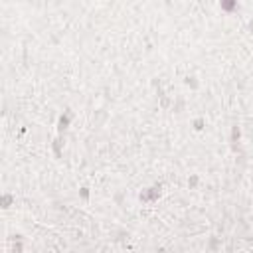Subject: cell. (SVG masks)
Instances as JSON below:
<instances>
[{
  "instance_id": "obj_7",
  "label": "cell",
  "mask_w": 253,
  "mask_h": 253,
  "mask_svg": "<svg viewBox=\"0 0 253 253\" xmlns=\"http://www.w3.org/2000/svg\"><path fill=\"white\" fill-rule=\"evenodd\" d=\"M249 28H251V32H253V20H251V24H249Z\"/></svg>"
},
{
  "instance_id": "obj_6",
  "label": "cell",
  "mask_w": 253,
  "mask_h": 253,
  "mask_svg": "<svg viewBox=\"0 0 253 253\" xmlns=\"http://www.w3.org/2000/svg\"><path fill=\"white\" fill-rule=\"evenodd\" d=\"M81 196H83V198L89 196V194H87V188H81Z\"/></svg>"
},
{
  "instance_id": "obj_4",
  "label": "cell",
  "mask_w": 253,
  "mask_h": 253,
  "mask_svg": "<svg viewBox=\"0 0 253 253\" xmlns=\"http://www.w3.org/2000/svg\"><path fill=\"white\" fill-rule=\"evenodd\" d=\"M194 125H196V129H198V131H200V129H202V127H204V121H202V119H198V121H196V123H194Z\"/></svg>"
},
{
  "instance_id": "obj_1",
  "label": "cell",
  "mask_w": 253,
  "mask_h": 253,
  "mask_svg": "<svg viewBox=\"0 0 253 253\" xmlns=\"http://www.w3.org/2000/svg\"><path fill=\"white\" fill-rule=\"evenodd\" d=\"M160 196V186H154V188H150L148 192H143L140 194V200H156V198Z\"/></svg>"
},
{
  "instance_id": "obj_2",
  "label": "cell",
  "mask_w": 253,
  "mask_h": 253,
  "mask_svg": "<svg viewBox=\"0 0 253 253\" xmlns=\"http://www.w3.org/2000/svg\"><path fill=\"white\" fill-rule=\"evenodd\" d=\"M67 125H69V113H67V115H62V117H59V127H57V129L63 131V129H67Z\"/></svg>"
},
{
  "instance_id": "obj_5",
  "label": "cell",
  "mask_w": 253,
  "mask_h": 253,
  "mask_svg": "<svg viewBox=\"0 0 253 253\" xmlns=\"http://www.w3.org/2000/svg\"><path fill=\"white\" fill-rule=\"evenodd\" d=\"M221 6H224V8H225V10H231V8H233V6H235V4H231V2H225V4H221Z\"/></svg>"
},
{
  "instance_id": "obj_3",
  "label": "cell",
  "mask_w": 253,
  "mask_h": 253,
  "mask_svg": "<svg viewBox=\"0 0 253 253\" xmlns=\"http://www.w3.org/2000/svg\"><path fill=\"white\" fill-rule=\"evenodd\" d=\"M10 202H12V198L4 196V198H2V208H10Z\"/></svg>"
}]
</instances>
